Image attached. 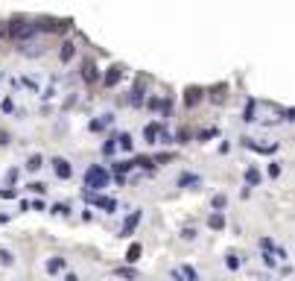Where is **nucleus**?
<instances>
[{
	"instance_id": "nucleus-1",
	"label": "nucleus",
	"mask_w": 295,
	"mask_h": 281,
	"mask_svg": "<svg viewBox=\"0 0 295 281\" xmlns=\"http://www.w3.org/2000/svg\"><path fill=\"white\" fill-rule=\"evenodd\" d=\"M108 182H111V170H108V167L91 164V167L85 170V191H88V194H99L102 188H108Z\"/></svg>"
},
{
	"instance_id": "nucleus-2",
	"label": "nucleus",
	"mask_w": 295,
	"mask_h": 281,
	"mask_svg": "<svg viewBox=\"0 0 295 281\" xmlns=\"http://www.w3.org/2000/svg\"><path fill=\"white\" fill-rule=\"evenodd\" d=\"M82 199L91 202V205H97V208H102V211H108V214L117 208V199H114V196H99V194H88V191H82Z\"/></svg>"
},
{
	"instance_id": "nucleus-3",
	"label": "nucleus",
	"mask_w": 295,
	"mask_h": 281,
	"mask_svg": "<svg viewBox=\"0 0 295 281\" xmlns=\"http://www.w3.org/2000/svg\"><path fill=\"white\" fill-rule=\"evenodd\" d=\"M202 100H205V91H202L199 85H190V88L184 91V106H187V108H196Z\"/></svg>"
},
{
	"instance_id": "nucleus-4",
	"label": "nucleus",
	"mask_w": 295,
	"mask_h": 281,
	"mask_svg": "<svg viewBox=\"0 0 295 281\" xmlns=\"http://www.w3.org/2000/svg\"><path fill=\"white\" fill-rule=\"evenodd\" d=\"M161 132H164V123H161V120H152V123L143 126V141H146V144H155V141L161 138Z\"/></svg>"
},
{
	"instance_id": "nucleus-5",
	"label": "nucleus",
	"mask_w": 295,
	"mask_h": 281,
	"mask_svg": "<svg viewBox=\"0 0 295 281\" xmlns=\"http://www.w3.org/2000/svg\"><path fill=\"white\" fill-rule=\"evenodd\" d=\"M53 173H56L59 179H70V176H73V167H70V161H67V158L56 155V158H53Z\"/></svg>"
},
{
	"instance_id": "nucleus-6",
	"label": "nucleus",
	"mask_w": 295,
	"mask_h": 281,
	"mask_svg": "<svg viewBox=\"0 0 295 281\" xmlns=\"http://www.w3.org/2000/svg\"><path fill=\"white\" fill-rule=\"evenodd\" d=\"M120 79H123V67H120V65H114V67H108V70H105V76H102V82H105L108 88H111V85H117Z\"/></svg>"
},
{
	"instance_id": "nucleus-7",
	"label": "nucleus",
	"mask_w": 295,
	"mask_h": 281,
	"mask_svg": "<svg viewBox=\"0 0 295 281\" xmlns=\"http://www.w3.org/2000/svg\"><path fill=\"white\" fill-rule=\"evenodd\" d=\"M208 226H211L214 232H222V229H225V211H214V214L208 217Z\"/></svg>"
},
{
	"instance_id": "nucleus-8",
	"label": "nucleus",
	"mask_w": 295,
	"mask_h": 281,
	"mask_svg": "<svg viewBox=\"0 0 295 281\" xmlns=\"http://www.w3.org/2000/svg\"><path fill=\"white\" fill-rule=\"evenodd\" d=\"M114 123V114L108 111V114H99V120H94L91 123V132H99V129H105V126H111Z\"/></svg>"
},
{
	"instance_id": "nucleus-9",
	"label": "nucleus",
	"mask_w": 295,
	"mask_h": 281,
	"mask_svg": "<svg viewBox=\"0 0 295 281\" xmlns=\"http://www.w3.org/2000/svg\"><path fill=\"white\" fill-rule=\"evenodd\" d=\"M138 223H140V211H135V214L123 223V232H120V235H123V238H129V235L135 232V226H138Z\"/></svg>"
},
{
	"instance_id": "nucleus-10",
	"label": "nucleus",
	"mask_w": 295,
	"mask_h": 281,
	"mask_svg": "<svg viewBox=\"0 0 295 281\" xmlns=\"http://www.w3.org/2000/svg\"><path fill=\"white\" fill-rule=\"evenodd\" d=\"M82 79L91 85V82H97V67H94V62H85L82 65Z\"/></svg>"
},
{
	"instance_id": "nucleus-11",
	"label": "nucleus",
	"mask_w": 295,
	"mask_h": 281,
	"mask_svg": "<svg viewBox=\"0 0 295 281\" xmlns=\"http://www.w3.org/2000/svg\"><path fill=\"white\" fill-rule=\"evenodd\" d=\"M117 141H120L117 147H120L123 152H132V150H135V141H132V135H129V132H120V135H117Z\"/></svg>"
},
{
	"instance_id": "nucleus-12",
	"label": "nucleus",
	"mask_w": 295,
	"mask_h": 281,
	"mask_svg": "<svg viewBox=\"0 0 295 281\" xmlns=\"http://www.w3.org/2000/svg\"><path fill=\"white\" fill-rule=\"evenodd\" d=\"M64 267H67V264H64V258H50V261H47V273H50V276L61 273Z\"/></svg>"
},
{
	"instance_id": "nucleus-13",
	"label": "nucleus",
	"mask_w": 295,
	"mask_h": 281,
	"mask_svg": "<svg viewBox=\"0 0 295 281\" xmlns=\"http://www.w3.org/2000/svg\"><path fill=\"white\" fill-rule=\"evenodd\" d=\"M73 53H76V47H73L70 41H64V44H61V50H59V59H61V62H70V59H73Z\"/></svg>"
},
{
	"instance_id": "nucleus-14",
	"label": "nucleus",
	"mask_w": 295,
	"mask_h": 281,
	"mask_svg": "<svg viewBox=\"0 0 295 281\" xmlns=\"http://www.w3.org/2000/svg\"><path fill=\"white\" fill-rule=\"evenodd\" d=\"M129 103H132V108H140V106H143V88H132Z\"/></svg>"
},
{
	"instance_id": "nucleus-15",
	"label": "nucleus",
	"mask_w": 295,
	"mask_h": 281,
	"mask_svg": "<svg viewBox=\"0 0 295 281\" xmlns=\"http://www.w3.org/2000/svg\"><path fill=\"white\" fill-rule=\"evenodd\" d=\"M255 111H257V103H255V100H249V103H246V111H243V120H246V123L257 120V117H255Z\"/></svg>"
},
{
	"instance_id": "nucleus-16",
	"label": "nucleus",
	"mask_w": 295,
	"mask_h": 281,
	"mask_svg": "<svg viewBox=\"0 0 295 281\" xmlns=\"http://www.w3.org/2000/svg\"><path fill=\"white\" fill-rule=\"evenodd\" d=\"M202 179L196 176V173H184V176H178V188H187V185H199Z\"/></svg>"
},
{
	"instance_id": "nucleus-17",
	"label": "nucleus",
	"mask_w": 295,
	"mask_h": 281,
	"mask_svg": "<svg viewBox=\"0 0 295 281\" xmlns=\"http://www.w3.org/2000/svg\"><path fill=\"white\" fill-rule=\"evenodd\" d=\"M246 182H249V188H257V185H260V173H257L255 167H249V170H246Z\"/></svg>"
},
{
	"instance_id": "nucleus-18",
	"label": "nucleus",
	"mask_w": 295,
	"mask_h": 281,
	"mask_svg": "<svg viewBox=\"0 0 295 281\" xmlns=\"http://www.w3.org/2000/svg\"><path fill=\"white\" fill-rule=\"evenodd\" d=\"M138 258H140V243H132V246L126 249V261H129V264H135Z\"/></svg>"
},
{
	"instance_id": "nucleus-19",
	"label": "nucleus",
	"mask_w": 295,
	"mask_h": 281,
	"mask_svg": "<svg viewBox=\"0 0 295 281\" xmlns=\"http://www.w3.org/2000/svg\"><path fill=\"white\" fill-rule=\"evenodd\" d=\"M114 141H117V135H108V141L102 144V155H114V150H117Z\"/></svg>"
},
{
	"instance_id": "nucleus-20",
	"label": "nucleus",
	"mask_w": 295,
	"mask_h": 281,
	"mask_svg": "<svg viewBox=\"0 0 295 281\" xmlns=\"http://www.w3.org/2000/svg\"><path fill=\"white\" fill-rule=\"evenodd\" d=\"M41 164H44V158H41V155H29L26 170H29V173H35V170H41Z\"/></svg>"
},
{
	"instance_id": "nucleus-21",
	"label": "nucleus",
	"mask_w": 295,
	"mask_h": 281,
	"mask_svg": "<svg viewBox=\"0 0 295 281\" xmlns=\"http://www.w3.org/2000/svg\"><path fill=\"white\" fill-rule=\"evenodd\" d=\"M135 164H138V167H143V170H152V167H155V161H152L149 155H138V158H135Z\"/></svg>"
},
{
	"instance_id": "nucleus-22",
	"label": "nucleus",
	"mask_w": 295,
	"mask_h": 281,
	"mask_svg": "<svg viewBox=\"0 0 295 281\" xmlns=\"http://www.w3.org/2000/svg\"><path fill=\"white\" fill-rule=\"evenodd\" d=\"M211 205H214V211H222V208H225V205H228V196H225V194H216V196H214V202H211Z\"/></svg>"
},
{
	"instance_id": "nucleus-23",
	"label": "nucleus",
	"mask_w": 295,
	"mask_h": 281,
	"mask_svg": "<svg viewBox=\"0 0 295 281\" xmlns=\"http://www.w3.org/2000/svg\"><path fill=\"white\" fill-rule=\"evenodd\" d=\"M53 214L67 217V214H70V205H67V202H56V205H53Z\"/></svg>"
},
{
	"instance_id": "nucleus-24",
	"label": "nucleus",
	"mask_w": 295,
	"mask_h": 281,
	"mask_svg": "<svg viewBox=\"0 0 295 281\" xmlns=\"http://www.w3.org/2000/svg\"><path fill=\"white\" fill-rule=\"evenodd\" d=\"M129 167H135V164H132V161H117V164H111V170H114V173H126Z\"/></svg>"
},
{
	"instance_id": "nucleus-25",
	"label": "nucleus",
	"mask_w": 295,
	"mask_h": 281,
	"mask_svg": "<svg viewBox=\"0 0 295 281\" xmlns=\"http://www.w3.org/2000/svg\"><path fill=\"white\" fill-rule=\"evenodd\" d=\"M26 188H29L32 194H47V185H44V182H29Z\"/></svg>"
},
{
	"instance_id": "nucleus-26",
	"label": "nucleus",
	"mask_w": 295,
	"mask_h": 281,
	"mask_svg": "<svg viewBox=\"0 0 295 281\" xmlns=\"http://www.w3.org/2000/svg\"><path fill=\"white\" fill-rule=\"evenodd\" d=\"M266 173H269V179H278V176H281V164H278V161H272Z\"/></svg>"
},
{
	"instance_id": "nucleus-27",
	"label": "nucleus",
	"mask_w": 295,
	"mask_h": 281,
	"mask_svg": "<svg viewBox=\"0 0 295 281\" xmlns=\"http://www.w3.org/2000/svg\"><path fill=\"white\" fill-rule=\"evenodd\" d=\"M225 264H228V270H240V258H237V255H228Z\"/></svg>"
},
{
	"instance_id": "nucleus-28",
	"label": "nucleus",
	"mask_w": 295,
	"mask_h": 281,
	"mask_svg": "<svg viewBox=\"0 0 295 281\" xmlns=\"http://www.w3.org/2000/svg\"><path fill=\"white\" fill-rule=\"evenodd\" d=\"M222 91H228V88H225V85H216V88H214V100H216V103H222Z\"/></svg>"
},
{
	"instance_id": "nucleus-29",
	"label": "nucleus",
	"mask_w": 295,
	"mask_h": 281,
	"mask_svg": "<svg viewBox=\"0 0 295 281\" xmlns=\"http://www.w3.org/2000/svg\"><path fill=\"white\" fill-rule=\"evenodd\" d=\"M0 108H3V111H6V114H9V111H15V103H12V97H6V100H3V106H0Z\"/></svg>"
},
{
	"instance_id": "nucleus-30",
	"label": "nucleus",
	"mask_w": 295,
	"mask_h": 281,
	"mask_svg": "<svg viewBox=\"0 0 295 281\" xmlns=\"http://www.w3.org/2000/svg\"><path fill=\"white\" fill-rule=\"evenodd\" d=\"M117 276H123V279H138V273H135V270H117Z\"/></svg>"
},
{
	"instance_id": "nucleus-31",
	"label": "nucleus",
	"mask_w": 295,
	"mask_h": 281,
	"mask_svg": "<svg viewBox=\"0 0 295 281\" xmlns=\"http://www.w3.org/2000/svg\"><path fill=\"white\" fill-rule=\"evenodd\" d=\"M0 196H3V199H15V196H18V191H12V188H6V191H0Z\"/></svg>"
},
{
	"instance_id": "nucleus-32",
	"label": "nucleus",
	"mask_w": 295,
	"mask_h": 281,
	"mask_svg": "<svg viewBox=\"0 0 295 281\" xmlns=\"http://www.w3.org/2000/svg\"><path fill=\"white\" fill-rule=\"evenodd\" d=\"M181 273H184V276H187V279H190V281H199V276H196V273H193L190 267H181Z\"/></svg>"
},
{
	"instance_id": "nucleus-33",
	"label": "nucleus",
	"mask_w": 295,
	"mask_h": 281,
	"mask_svg": "<svg viewBox=\"0 0 295 281\" xmlns=\"http://www.w3.org/2000/svg\"><path fill=\"white\" fill-rule=\"evenodd\" d=\"M181 238H184V240H193V238H196V229H184Z\"/></svg>"
},
{
	"instance_id": "nucleus-34",
	"label": "nucleus",
	"mask_w": 295,
	"mask_h": 281,
	"mask_svg": "<svg viewBox=\"0 0 295 281\" xmlns=\"http://www.w3.org/2000/svg\"><path fill=\"white\" fill-rule=\"evenodd\" d=\"M0 264H12V255L6 249H0Z\"/></svg>"
},
{
	"instance_id": "nucleus-35",
	"label": "nucleus",
	"mask_w": 295,
	"mask_h": 281,
	"mask_svg": "<svg viewBox=\"0 0 295 281\" xmlns=\"http://www.w3.org/2000/svg\"><path fill=\"white\" fill-rule=\"evenodd\" d=\"M64 281H79V276H73V273H67V276H64Z\"/></svg>"
},
{
	"instance_id": "nucleus-36",
	"label": "nucleus",
	"mask_w": 295,
	"mask_h": 281,
	"mask_svg": "<svg viewBox=\"0 0 295 281\" xmlns=\"http://www.w3.org/2000/svg\"><path fill=\"white\" fill-rule=\"evenodd\" d=\"M6 220H9V217H6V214H0V223H6Z\"/></svg>"
}]
</instances>
